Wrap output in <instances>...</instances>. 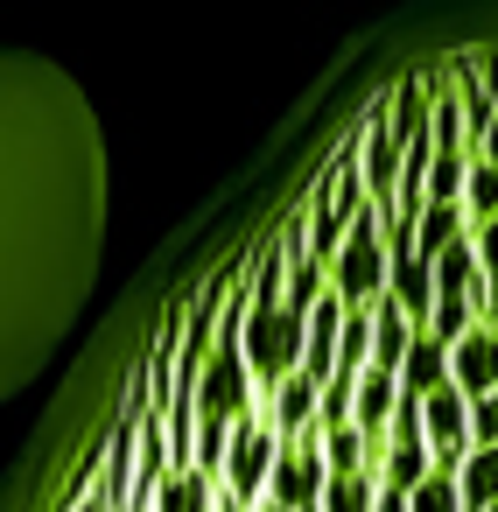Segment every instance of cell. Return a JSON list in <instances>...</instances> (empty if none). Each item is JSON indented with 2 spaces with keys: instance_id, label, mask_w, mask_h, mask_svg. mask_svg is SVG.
<instances>
[{
  "instance_id": "obj_1",
  "label": "cell",
  "mask_w": 498,
  "mask_h": 512,
  "mask_svg": "<svg viewBox=\"0 0 498 512\" xmlns=\"http://www.w3.org/2000/svg\"><path fill=\"white\" fill-rule=\"evenodd\" d=\"M386 274H393V253H386V204L365 197L358 218H351V232H344V246H337V260H330V288H337L351 309H372V302L386 295Z\"/></svg>"
},
{
  "instance_id": "obj_2",
  "label": "cell",
  "mask_w": 498,
  "mask_h": 512,
  "mask_svg": "<svg viewBox=\"0 0 498 512\" xmlns=\"http://www.w3.org/2000/svg\"><path fill=\"white\" fill-rule=\"evenodd\" d=\"M239 344H246V365H253V379H260V400H267L281 379L302 372V351H309V309H295V302H253Z\"/></svg>"
},
{
  "instance_id": "obj_3",
  "label": "cell",
  "mask_w": 498,
  "mask_h": 512,
  "mask_svg": "<svg viewBox=\"0 0 498 512\" xmlns=\"http://www.w3.org/2000/svg\"><path fill=\"white\" fill-rule=\"evenodd\" d=\"M260 407V379L246 365V344L239 337H218L211 358H204V379H197V414L211 421H246Z\"/></svg>"
},
{
  "instance_id": "obj_4",
  "label": "cell",
  "mask_w": 498,
  "mask_h": 512,
  "mask_svg": "<svg viewBox=\"0 0 498 512\" xmlns=\"http://www.w3.org/2000/svg\"><path fill=\"white\" fill-rule=\"evenodd\" d=\"M323 484H330V463H323V428L309 421L295 442H281V463H274V477H267V498H281L288 512H302V505H316V498H323Z\"/></svg>"
},
{
  "instance_id": "obj_5",
  "label": "cell",
  "mask_w": 498,
  "mask_h": 512,
  "mask_svg": "<svg viewBox=\"0 0 498 512\" xmlns=\"http://www.w3.org/2000/svg\"><path fill=\"white\" fill-rule=\"evenodd\" d=\"M449 379L463 393H491L498 386V323H470L456 344H449Z\"/></svg>"
},
{
  "instance_id": "obj_6",
  "label": "cell",
  "mask_w": 498,
  "mask_h": 512,
  "mask_svg": "<svg viewBox=\"0 0 498 512\" xmlns=\"http://www.w3.org/2000/svg\"><path fill=\"white\" fill-rule=\"evenodd\" d=\"M211 505H218V477L204 463H176L148 498V512H211Z\"/></svg>"
},
{
  "instance_id": "obj_7",
  "label": "cell",
  "mask_w": 498,
  "mask_h": 512,
  "mask_svg": "<svg viewBox=\"0 0 498 512\" xmlns=\"http://www.w3.org/2000/svg\"><path fill=\"white\" fill-rule=\"evenodd\" d=\"M386 295H393L414 323H428V309H435V260H428V253H400L393 274H386Z\"/></svg>"
},
{
  "instance_id": "obj_8",
  "label": "cell",
  "mask_w": 498,
  "mask_h": 512,
  "mask_svg": "<svg viewBox=\"0 0 498 512\" xmlns=\"http://www.w3.org/2000/svg\"><path fill=\"white\" fill-rule=\"evenodd\" d=\"M400 386L407 393H435V386H449V344L421 323L414 330V344H407V358H400Z\"/></svg>"
},
{
  "instance_id": "obj_9",
  "label": "cell",
  "mask_w": 498,
  "mask_h": 512,
  "mask_svg": "<svg viewBox=\"0 0 498 512\" xmlns=\"http://www.w3.org/2000/svg\"><path fill=\"white\" fill-rule=\"evenodd\" d=\"M414 330H421V323H414L393 295H379V302H372V365H393V372H400V358H407Z\"/></svg>"
},
{
  "instance_id": "obj_10",
  "label": "cell",
  "mask_w": 498,
  "mask_h": 512,
  "mask_svg": "<svg viewBox=\"0 0 498 512\" xmlns=\"http://www.w3.org/2000/svg\"><path fill=\"white\" fill-rule=\"evenodd\" d=\"M316 393H323V386H316L309 372H295V379H281V386H274V393H267L260 407H267V414H274V428H281V435L295 442V435H302V428L316 421Z\"/></svg>"
},
{
  "instance_id": "obj_11",
  "label": "cell",
  "mask_w": 498,
  "mask_h": 512,
  "mask_svg": "<svg viewBox=\"0 0 498 512\" xmlns=\"http://www.w3.org/2000/svg\"><path fill=\"white\" fill-rule=\"evenodd\" d=\"M463 232H470V211H463V204H449V197H428V204H421V218H414V239H421V253H428V260H435V253H449Z\"/></svg>"
},
{
  "instance_id": "obj_12",
  "label": "cell",
  "mask_w": 498,
  "mask_h": 512,
  "mask_svg": "<svg viewBox=\"0 0 498 512\" xmlns=\"http://www.w3.org/2000/svg\"><path fill=\"white\" fill-rule=\"evenodd\" d=\"M386 484H400V491H414L428 470H435V449H428V435H400V442H386V456L372 463Z\"/></svg>"
},
{
  "instance_id": "obj_13",
  "label": "cell",
  "mask_w": 498,
  "mask_h": 512,
  "mask_svg": "<svg viewBox=\"0 0 498 512\" xmlns=\"http://www.w3.org/2000/svg\"><path fill=\"white\" fill-rule=\"evenodd\" d=\"M456 484H463V505L484 512V505L498 498V442H477V449L456 463Z\"/></svg>"
},
{
  "instance_id": "obj_14",
  "label": "cell",
  "mask_w": 498,
  "mask_h": 512,
  "mask_svg": "<svg viewBox=\"0 0 498 512\" xmlns=\"http://www.w3.org/2000/svg\"><path fill=\"white\" fill-rule=\"evenodd\" d=\"M316 505H323V512H372V505H379V470H337Z\"/></svg>"
},
{
  "instance_id": "obj_15",
  "label": "cell",
  "mask_w": 498,
  "mask_h": 512,
  "mask_svg": "<svg viewBox=\"0 0 498 512\" xmlns=\"http://www.w3.org/2000/svg\"><path fill=\"white\" fill-rule=\"evenodd\" d=\"M477 274H484V260H477L470 232H463L449 253H435V295H470V288H477Z\"/></svg>"
},
{
  "instance_id": "obj_16",
  "label": "cell",
  "mask_w": 498,
  "mask_h": 512,
  "mask_svg": "<svg viewBox=\"0 0 498 512\" xmlns=\"http://www.w3.org/2000/svg\"><path fill=\"white\" fill-rule=\"evenodd\" d=\"M323 463H330V477H337V470H372V442H365V428H358V421L323 428Z\"/></svg>"
},
{
  "instance_id": "obj_17",
  "label": "cell",
  "mask_w": 498,
  "mask_h": 512,
  "mask_svg": "<svg viewBox=\"0 0 498 512\" xmlns=\"http://www.w3.org/2000/svg\"><path fill=\"white\" fill-rule=\"evenodd\" d=\"M463 211H470V225L498 211V155H470V176H463Z\"/></svg>"
},
{
  "instance_id": "obj_18",
  "label": "cell",
  "mask_w": 498,
  "mask_h": 512,
  "mask_svg": "<svg viewBox=\"0 0 498 512\" xmlns=\"http://www.w3.org/2000/svg\"><path fill=\"white\" fill-rule=\"evenodd\" d=\"M407 505H414V512H470V505H463V484H456V470H428V477L407 491Z\"/></svg>"
},
{
  "instance_id": "obj_19",
  "label": "cell",
  "mask_w": 498,
  "mask_h": 512,
  "mask_svg": "<svg viewBox=\"0 0 498 512\" xmlns=\"http://www.w3.org/2000/svg\"><path fill=\"white\" fill-rule=\"evenodd\" d=\"M463 176H470V155H463V148H435V155H428V197L463 204Z\"/></svg>"
},
{
  "instance_id": "obj_20",
  "label": "cell",
  "mask_w": 498,
  "mask_h": 512,
  "mask_svg": "<svg viewBox=\"0 0 498 512\" xmlns=\"http://www.w3.org/2000/svg\"><path fill=\"white\" fill-rule=\"evenodd\" d=\"M365 365H372V309H351L337 337V372H365Z\"/></svg>"
},
{
  "instance_id": "obj_21",
  "label": "cell",
  "mask_w": 498,
  "mask_h": 512,
  "mask_svg": "<svg viewBox=\"0 0 498 512\" xmlns=\"http://www.w3.org/2000/svg\"><path fill=\"white\" fill-rule=\"evenodd\" d=\"M470 323H477V302H470V295H435V309H428V330H435L442 344H456Z\"/></svg>"
},
{
  "instance_id": "obj_22",
  "label": "cell",
  "mask_w": 498,
  "mask_h": 512,
  "mask_svg": "<svg viewBox=\"0 0 498 512\" xmlns=\"http://www.w3.org/2000/svg\"><path fill=\"white\" fill-rule=\"evenodd\" d=\"M372 512H414V505H407V491H400V484H386V477H379V505H372Z\"/></svg>"
},
{
  "instance_id": "obj_23",
  "label": "cell",
  "mask_w": 498,
  "mask_h": 512,
  "mask_svg": "<svg viewBox=\"0 0 498 512\" xmlns=\"http://www.w3.org/2000/svg\"><path fill=\"white\" fill-rule=\"evenodd\" d=\"M253 512H288V505H281V498H260V505H253Z\"/></svg>"
},
{
  "instance_id": "obj_24",
  "label": "cell",
  "mask_w": 498,
  "mask_h": 512,
  "mask_svg": "<svg viewBox=\"0 0 498 512\" xmlns=\"http://www.w3.org/2000/svg\"><path fill=\"white\" fill-rule=\"evenodd\" d=\"M484 512H498V498H491V505H484Z\"/></svg>"
}]
</instances>
